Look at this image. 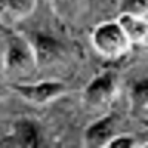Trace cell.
<instances>
[{
	"label": "cell",
	"instance_id": "cell-13",
	"mask_svg": "<svg viewBox=\"0 0 148 148\" xmlns=\"http://www.w3.org/2000/svg\"><path fill=\"white\" fill-rule=\"evenodd\" d=\"M9 91H11V88H8L6 85H5V83L0 82V102H2L5 97L9 94Z\"/></svg>",
	"mask_w": 148,
	"mask_h": 148
},
{
	"label": "cell",
	"instance_id": "cell-9",
	"mask_svg": "<svg viewBox=\"0 0 148 148\" xmlns=\"http://www.w3.org/2000/svg\"><path fill=\"white\" fill-rule=\"evenodd\" d=\"M117 23L120 25L123 34L127 36V39L131 45L145 43L147 36H148L147 17H139V16H133V14L120 12Z\"/></svg>",
	"mask_w": 148,
	"mask_h": 148
},
{
	"label": "cell",
	"instance_id": "cell-1",
	"mask_svg": "<svg viewBox=\"0 0 148 148\" xmlns=\"http://www.w3.org/2000/svg\"><path fill=\"white\" fill-rule=\"evenodd\" d=\"M91 43L100 56L111 60L123 57L131 46L117 20L103 22L96 26L91 34Z\"/></svg>",
	"mask_w": 148,
	"mask_h": 148
},
{
	"label": "cell",
	"instance_id": "cell-4",
	"mask_svg": "<svg viewBox=\"0 0 148 148\" xmlns=\"http://www.w3.org/2000/svg\"><path fill=\"white\" fill-rule=\"evenodd\" d=\"M117 94V74L103 71L92 79L83 91V100L88 108L102 110L108 106Z\"/></svg>",
	"mask_w": 148,
	"mask_h": 148
},
{
	"label": "cell",
	"instance_id": "cell-6",
	"mask_svg": "<svg viewBox=\"0 0 148 148\" xmlns=\"http://www.w3.org/2000/svg\"><path fill=\"white\" fill-rule=\"evenodd\" d=\"M28 42H29L32 53H34L37 66L39 65H49L51 62H54L56 59H59L62 56L63 49L62 43L49 34L34 32V34H31Z\"/></svg>",
	"mask_w": 148,
	"mask_h": 148
},
{
	"label": "cell",
	"instance_id": "cell-8",
	"mask_svg": "<svg viewBox=\"0 0 148 148\" xmlns=\"http://www.w3.org/2000/svg\"><path fill=\"white\" fill-rule=\"evenodd\" d=\"M37 0H0V23L16 25L34 11Z\"/></svg>",
	"mask_w": 148,
	"mask_h": 148
},
{
	"label": "cell",
	"instance_id": "cell-5",
	"mask_svg": "<svg viewBox=\"0 0 148 148\" xmlns=\"http://www.w3.org/2000/svg\"><path fill=\"white\" fill-rule=\"evenodd\" d=\"M42 131L36 120L17 119L12 122L11 130L0 139V147L8 148H37L42 145Z\"/></svg>",
	"mask_w": 148,
	"mask_h": 148
},
{
	"label": "cell",
	"instance_id": "cell-11",
	"mask_svg": "<svg viewBox=\"0 0 148 148\" xmlns=\"http://www.w3.org/2000/svg\"><path fill=\"white\" fill-rule=\"evenodd\" d=\"M120 12L133 14V16H139V17H147L148 0H122Z\"/></svg>",
	"mask_w": 148,
	"mask_h": 148
},
{
	"label": "cell",
	"instance_id": "cell-12",
	"mask_svg": "<svg viewBox=\"0 0 148 148\" xmlns=\"http://www.w3.org/2000/svg\"><path fill=\"white\" fill-rule=\"evenodd\" d=\"M137 145L139 142L133 134H114L106 143L108 148H134Z\"/></svg>",
	"mask_w": 148,
	"mask_h": 148
},
{
	"label": "cell",
	"instance_id": "cell-10",
	"mask_svg": "<svg viewBox=\"0 0 148 148\" xmlns=\"http://www.w3.org/2000/svg\"><path fill=\"white\" fill-rule=\"evenodd\" d=\"M131 97V110L133 113L140 119L147 117V108H148V82L145 79L136 82L130 92Z\"/></svg>",
	"mask_w": 148,
	"mask_h": 148
},
{
	"label": "cell",
	"instance_id": "cell-2",
	"mask_svg": "<svg viewBox=\"0 0 148 148\" xmlns=\"http://www.w3.org/2000/svg\"><path fill=\"white\" fill-rule=\"evenodd\" d=\"M37 68L36 57L29 42L20 36H12L8 40L3 57V69L8 76H26Z\"/></svg>",
	"mask_w": 148,
	"mask_h": 148
},
{
	"label": "cell",
	"instance_id": "cell-7",
	"mask_svg": "<svg viewBox=\"0 0 148 148\" xmlns=\"http://www.w3.org/2000/svg\"><path fill=\"white\" fill-rule=\"evenodd\" d=\"M116 134V116L114 114H105L96 122H92L85 130L83 140L86 147L99 148L106 147V143L111 137Z\"/></svg>",
	"mask_w": 148,
	"mask_h": 148
},
{
	"label": "cell",
	"instance_id": "cell-3",
	"mask_svg": "<svg viewBox=\"0 0 148 148\" xmlns=\"http://www.w3.org/2000/svg\"><path fill=\"white\" fill-rule=\"evenodd\" d=\"M11 91L18 94L28 103L46 105L49 102L65 96L68 88L60 80H40V82H34V83L14 82L11 83Z\"/></svg>",
	"mask_w": 148,
	"mask_h": 148
}]
</instances>
